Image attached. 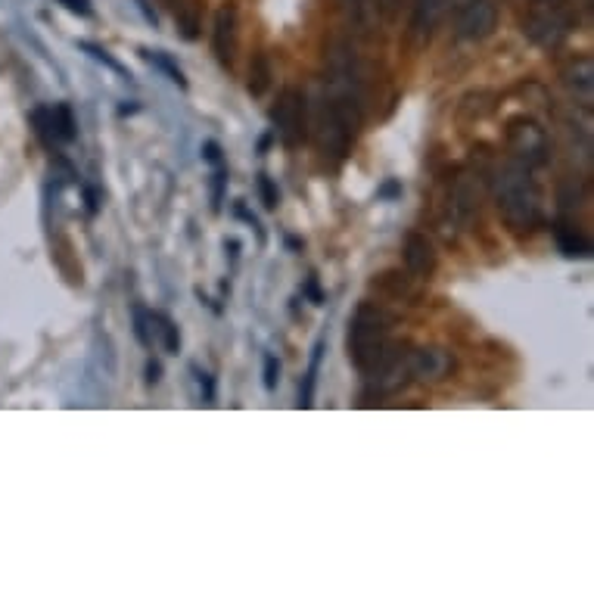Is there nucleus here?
I'll use <instances>...</instances> for the list:
<instances>
[{"mask_svg":"<svg viewBox=\"0 0 594 594\" xmlns=\"http://www.w3.org/2000/svg\"><path fill=\"white\" fill-rule=\"evenodd\" d=\"M492 196L501 221L511 228V234H532L535 228H542L545 221V200L542 187L535 181V168H529L520 159H507L495 178H492Z\"/></svg>","mask_w":594,"mask_h":594,"instance_id":"1","label":"nucleus"},{"mask_svg":"<svg viewBox=\"0 0 594 594\" xmlns=\"http://www.w3.org/2000/svg\"><path fill=\"white\" fill-rule=\"evenodd\" d=\"M392 315L377 302H361L349 321V361L364 374L389 346Z\"/></svg>","mask_w":594,"mask_h":594,"instance_id":"2","label":"nucleus"},{"mask_svg":"<svg viewBox=\"0 0 594 594\" xmlns=\"http://www.w3.org/2000/svg\"><path fill=\"white\" fill-rule=\"evenodd\" d=\"M576 32V13L570 0H532L523 19V35L542 50H557Z\"/></svg>","mask_w":594,"mask_h":594,"instance_id":"3","label":"nucleus"},{"mask_svg":"<svg viewBox=\"0 0 594 594\" xmlns=\"http://www.w3.org/2000/svg\"><path fill=\"white\" fill-rule=\"evenodd\" d=\"M408 346L389 343L383 355L367 367V389L364 399H386V395L402 392L411 383V367H408Z\"/></svg>","mask_w":594,"mask_h":594,"instance_id":"4","label":"nucleus"},{"mask_svg":"<svg viewBox=\"0 0 594 594\" xmlns=\"http://www.w3.org/2000/svg\"><path fill=\"white\" fill-rule=\"evenodd\" d=\"M507 150L514 159L526 162L529 168H542L551 159V140L542 122H535L532 116H514L507 122Z\"/></svg>","mask_w":594,"mask_h":594,"instance_id":"5","label":"nucleus"},{"mask_svg":"<svg viewBox=\"0 0 594 594\" xmlns=\"http://www.w3.org/2000/svg\"><path fill=\"white\" fill-rule=\"evenodd\" d=\"M271 119H274L277 140L287 150H296V147L305 144V137H308V103H305V94L299 88L290 84V88L280 91Z\"/></svg>","mask_w":594,"mask_h":594,"instance_id":"6","label":"nucleus"},{"mask_svg":"<svg viewBox=\"0 0 594 594\" xmlns=\"http://www.w3.org/2000/svg\"><path fill=\"white\" fill-rule=\"evenodd\" d=\"M28 125H32L35 137L53 153L78 140V125H75V116H72L69 103L35 106L32 112H28Z\"/></svg>","mask_w":594,"mask_h":594,"instance_id":"7","label":"nucleus"},{"mask_svg":"<svg viewBox=\"0 0 594 594\" xmlns=\"http://www.w3.org/2000/svg\"><path fill=\"white\" fill-rule=\"evenodd\" d=\"M479 200H483V187H479V175L473 172H461L451 184V193H448V206H445V215H448V224H455L458 231H470L473 221L479 215Z\"/></svg>","mask_w":594,"mask_h":594,"instance_id":"8","label":"nucleus"},{"mask_svg":"<svg viewBox=\"0 0 594 594\" xmlns=\"http://www.w3.org/2000/svg\"><path fill=\"white\" fill-rule=\"evenodd\" d=\"M498 28V4L495 0H467L455 16V38L467 44H479L495 35Z\"/></svg>","mask_w":594,"mask_h":594,"instance_id":"9","label":"nucleus"},{"mask_svg":"<svg viewBox=\"0 0 594 594\" xmlns=\"http://www.w3.org/2000/svg\"><path fill=\"white\" fill-rule=\"evenodd\" d=\"M237 44H240V16L234 4L218 7L215 19H212V53L221 69L234 72L237 63Z\"/></svg>","mask_w":594,"mask_h":594,"instance_id":"10","label":"nucleus"},{"mask_svg":"<svg viewBox=\"0 0 594 594\" xmlns=\"http://www.w3.org/2000/svg\"><path fill=\"white\" fill-rule=\"evenodd\" d=\"M408 367L411 380L420 383H442L451 371H455V355L445 346H420L408 352Z\"/></svg>","mask_w":594,"mask_h":594,"instance_id":"11","label":"nucleus"},{"mask_svg":"<svg viewBox=\"0 0 594 594\" xmlns=\"http://www.w3.org/2000/svg\"><path fill=\"white\" fill-rule=\"evenodd\" d=\"M402 259H405V271L414 277V280H430L439 268V256L430 243L427 234L420 231H411L405 237V246H402Z\"/></svg>","mask_w":594,"mask_h":594,"instance_id":"12","label":"nucleus"},{"mask_svg":"<svg viewBox=\"0 0 594 594\" xmlns=\"http://www.w3.org/2000/svg\"><path fill=\"white\" fill-rule=\"evenodd\" d=\"M560 84L567 88V94L579 106L591 109V103H594V60L591 56H576V60H570L567 66H563L560 69Z\"/></svg>","mask_w":594,"mask_h":594,"instance_id":"13","label":"nucleus"},{"mask_svg":"<svg viewBox=\"0 0 594 594\" xmlns=\"http://www.w3.org/2000/svg\"><path fill=\"white\" fill-rule=\"evenodd\" d=\"M445 10H448V0H414L411 4V38L420 44L430 41L445 16Z\"/></svg>","mask_w":594,"mask_h":594,"instance_id":"14","label":"nucleus"},{"mask_svg":"<svg viewBox=\"0 0 594 594\" xmlns=\"http://www.w3.org/2000/svg\"><path fill=\"white\" fill-rule=\"evenodd\" d=\"M339 10H343L349 28L358 35V38H371L377 35V28L383 25L380 13H377V4L374 0H339Z\"/></svg>","mask_w":594,"mask_h":594,"instance_id":"15","label":"nucleus"},{"mask_svg":"<svg viewBox=\"0 0 594 594\" xmlns=\"http://www.w3.org/2000/svg\"><path fill=\"white\" fill-rule=\"evenodd\" d=\"M554 243L567 259H588L591 256V240L588 234L579 228V224H570L567 218H560L554 224Z\"/></svg>","mask_w":594,"mask_h":594,"instance_id":"16","label":"nucleus"},{"mask_svg":"<svg viewBox=\"0 0 594 594\" xmlns=\"http://www.w3.org/2000/svg\"><path fill=\"white\" fill-rule=\"evenodd\" d=\"M274 81V69H271V56L268 53H256L249 60V72H246V91L252 97H265L271 91Z\"/></svg>","mask_w":594,"mask_h":594,"instance_id":"17","label":"nucleus"},{"mask_svg":"<svg viewBox=\"0 0 594 594\" xmlns=\"http://www.w3.org/2000/svg\"><path fill=\"white\" fill-rule=\"evenodd\" d=\"M324 339H318L315 349H311V361H308V371L299 389V408H311L315 405V389H318V374H321V361H324Z\"/></svg>","mask_w":594,"mask_h":594,"instance_id":"18","label":"nucleus"},{"mask_svg":"<svg viewBox=\"0 0 594 594\" xmlns=\"http://www.w3.org/2000/svg\"><path fill=\"white\" fill-rule=\"evenodd\" d=\"M140 56H144V60H147L153 69H159L168 81H175L181 91H187V78H184L181 66H178L168 53H162V50H150V47H140Z\"/></svg>","mask_w":594,"mask_h":594,"instance_id":"19","label":"nucleus"},{"mask_svg":"<svg viewBox=\"0 0 594 594\" xmlns=\"http://www.w3.org/2000/svg\"><path fill=\"white\" fill-rule=\"evenodd\" d=\"M178 28L184 41H196L203 28V4L200 0H187V4L178 7Z\"/></svg>","mask_w":594,"mask_h":594,"instance_id":"20","label":"nucleus"},{"mask_svg":"<svg viewBox=\"0 0 594 594\" xmlns=\"http://www.w3.org/2000/svg\"><path fill=\"white\" fill-rule=\"evenodd\" d=\"M153 336H159V343L168 355L181 352V330L172 318L162 315V311H153Z\"/></svg>","mask_w":594,"mask_h":594,"instance_id":"21","label":"nucleus"},{"mask_svg":"<svg viewBox=\"0 0 594 594\" xmlns=\"http://www.w3.org/2000/svg\"><path fill=\"white\" fill-rule=\"evenodd\" d=\"M131 330H134V339L140 346L153 349V343H156V336H153V311L147 305H140V302L131 305Z\"/></svg>","mask_w":594,"mask_h":594,"instance_id":"22","label":"nucleus"},{"mask_svg":"<svg viewBox=\"0 0 594 594\" xmlns=\"http://www.w3.org/2000/svg\"><path fill=\"white\" fill-rule=\"evenodd\" d=\"M557 203H560V209H563V212H576V209L585 203V184H582V178H567V181H560Z\"/></svg>","mask_w":594,"mask_h":594,"instance_id":"23","label":"nucleus"},{"mask_svg":"<svg viewBox=\"0 0 594 594\" xmlns=\"http://www.w3.org/2000/svg\"><path fill=\"white\" fill-rule=\"evenodd\" d=\"M75 47H78L81 53H88V56H91V60H97V63H103L106 69H112V72H119V75H122L125 81H131V72H128V69H125V66H122V63H119V60H116V56H112V53H109L106 47H100V44H94V41H78Z\"/></svg>","mask_w":594,"mask_h":594,"instance_id":"24","label":"nucleus"},{"mask_svg":"<svg viewBox=\"0 0 594 594\" xmlns=\"http://www.w3.org/2000/svg\"><path fill=\"white\" fill-rule=\"evenodd\" d=\"M224 190H228V168L224 162L212 165V212L224 209Z\"/></svg>","mask_w":594,"mask_h":594,"instance_id":"25","label":"nucleus"},{"mask_svg":"<svg viewBox=\"0 0 594 594\" xmlns=\"http://www.w3.org/2000/svg\"><path fill=\"white\" fill-rule=\"evenodd\" d=\"M256 187H259V196H262V206L268 209V212H274L277 206H280V193H277V184L262 172L259 178H256Z\"/></svg>","mask_w":594,"mask_h":594,"instance_id":"26","label":"nucleus"},{"mask_svg":"<svg viewBox=\"0 0 594 594\" xmlns=\"http://www.w3.org/2000/svg\"><path fill=\"white\" fill-rule=\"evenodd\" d=\"M262 383H265V389L268 392H274L277 389V383H280V361H277V355H265V364H262Z\"/></svg>","mask_w":594,"mask_h":594,"instance_id":"27","label":"nucleus"},{"mask_svg":"<svg viewBox=\"0 0 594 594\" xmlns=\"http://www.w3.org/2000/svg\"><path fill=\"white\" fill-rule=\"evenodd\" d=\"M380 284H383V287H389V293H392V296H399V299L411 296L408 284H405V280H399V274H395V271L383 274V277H380Z\"/></svg>","mask_w":594,"mask_h":594,"instance_id":"28","label":"nucleus"},{"mask_svg":"<svg viewBox=\"0 0 594 594\" xmlns=\"http://www.w3.org/2000/svg\"><path fill=\"white\" fill-rule=\"evenodd\" d=\"M196 380H200V395L206 405H215V380L206 371H196Z\"/></svg>","mask_w":594,"mask_h":594,"instance_id":"29","label":"nucleus"},{"mask_svg":"<svg viewBox=\"0 0 594 594\" xmlns=\"http://www.w3.org/2000/svg\"><path fill=\"white\" fill-rule=\"evenodd\" d=\"M374 4H377V13H380V19L386 25V22H392L395 16H399V4H402V0H374Z\"/></svg>","mask_w":594,"mask_h":594,"instance_id":"30","label":"nucleus"},{"mask_svg":"<svg viewBox=\"0 0 594 594\" xmlns=\"http://www.w3.org/2000/svg\"><path fill=\"white\" fill-rule=\"evenodd\" d=\"M203 159H206L209 165L224 162V159H221V144H218V140H206V144H203Z\"/></svg>","mask_w":594,"mask_h":594,"instance_id":"31","label":"nucleus"},{"mask_svg":"<svg viewBox=\"0 0 594 594\" xmlns=\"http://www.w3.org/2000/svg\"><path fill=\"white\" fill-rule=\"evenodd\" d=\"M56 4H63L66 10H72L78 16H91V0H56Z\"/></svg>","mask_w":594,"mask_h":594,"instance_id":"32","label":"nucleus"},{"mask_svg":"<svg viewBox=\"0 0 594 594\" xmlns=\"http://www.w3.org/2000/svg\"><path fill=\"white\" fill-rule=\"evenodd\" d=\"M144 374H147V386H156L162 380V364L156 358H150L147 367H144Z\"/></svg>","mask_w":594,"mask_h":594,"instance_id":"33","label":"nucleus"},{"mask_svg":"<svg viewBox=\"0 0 594 594\" xmlns=\"http://www.w3.org/2000/svg\"><path fill=\"white\" fill-rule=\"evenodd\" d=\"M134 4H137V10L140 13H144V19L153 25V28H159V16L153 13V7H150V0H134Z\"/></svg>","mask_w":594,"mask_h":594,"instance_id":"34","label":"nucleus"},{"mask_svg":"<svg viewBox=\"0 0 594 594\" xmlns=\"http://www.w3.org/2000/svg\"><path fill=\"white\" fill-rule=\"evenodd\" d=\"M234 215H237V218H243V221L249 224V228H256V231H259V237H262V228H259V218H256V215H249L243 203H237V209H234Z\"/></svg>","mask_w":594,"mask_h":594,"instance_id":"35","label":"nucleus"},{"mask_svg":"<svg viewBox=\"0 0 594 594\" xmlns=\"http://www.w3.org/2000/svg\"><path fill=\"white\" fill-rule=\"evenodd\" d=\"M305 296H308L311 302H315V305H321V302H324V296H321V290H318V280H315V277H311L308 284H305Z\"/></svg>","mask_w":594,"mask_h":594,"instance_id":"36","label":"nucleus"},{"mask_svg":"<svg viewBox=\"0 0 594 594\" xmlns=\"http://www.w3.org/2000/svg\"><path fill=\"white\" fill-rule=\"evenodd\" d=\"M395 193H402V187L399 184H395V181H389L383 190H380V196H395Z\"/></svg>","mask_w":594,"mask_h":594,"instance_id":"37","label":"nucleus"},{"mask_svg":"<svg viewBox=\"0 0 594 594\" xmlns=\"http://www.w3.org/2000/svg\"><path fill=\"white\" fill-rule=\"evenodd\" d=\"M168 4H172V7H178V0H168Z\"/></svg>","mask_w":594,"mask_h":594,"instance_id":"38","label":"nucleus"}]
</instances>
